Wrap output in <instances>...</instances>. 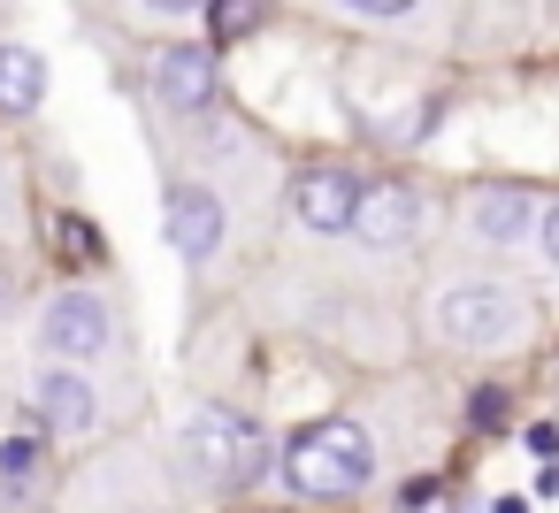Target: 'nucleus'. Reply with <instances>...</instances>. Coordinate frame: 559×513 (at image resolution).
Listing matches in <instances>:
<instances>
[{
	"instance_id": "f257e3e1",
	"label": "nucleus",
	"mask_w": 559,
	"mask_h": 513,
	"mask_svg": "<svg viewBox=\"0 0 559 513\" xmlns=\"http://www.w3.org/2000/svg\"><path fill=\"white\" fill-rule=\"evenodd\" d=\"M276 475H284L292 498L337 505V498H360V490L376 482V444H368V429H353V421H314V429H299V437L284 444Z\"/></svg>"
},
{
	"instance_id": "f03ea898",
	"label": "nucleus",
	"mask_w": 559,
	"mask_h": 513,
	"mask_svg": "<svg viewBox=\"0 0 559 513\" xmlns=\"http://www.w3.org/2000/svg\"><path fill=\"white\" fill-rule=\"evenodd\" d=\"M185 452H192V467H200L207 482H223V490H246V482L269 467L261 429H253L246 414H230V406H200L192 429H185Z\"/></svg>"
},
{
	"instance_id": "7ed1b4c3",
	"label": "nucleus",
	"mask_w": 559,
	"mask_h": 513,
	"mask_svg": "<svg viewBox=\"0 0 559 513\" xmlns=\"http://www.w3.org/2000/svg\"><path fill=\"white\" fill-rule=\"evenodd\" d=\"M437 337L460 353H498L521 337V299L506 284H452L437 299Z\"/></svg>"
},
{
	"instance_id": "20e7f679",
	"label": "nucleus",
	"mask_w": 559,
	"mask_h": 513,
	"mask_svg": "<svg viewBox=\"0 0 559 513\" xmlns=\"http://www.w3.org/2000/svg\"><path fill=\"white\" fill-rule=\"evenodd\" d=\"M39 345H47V360H93V353H108L116 345L108 299L100 291H55L47 314H39Z\"/></svg>"
},
{
	"instance_id": "39448f33",
	"label": "nucleus",
	"mask_w": 559,
	"mask_h": 513,
	"mask_svg": "<svg viewBox=\"0 0 559 513\" xmlns=\"http://www.w3.org/2000/svg\"><path fill=\"white\" fill-rule=\"evenodd\" d=\"M162 230H169V246L200 269V261L223 253V200H215L207 184H177L169 207H162Z\"/></svg>"
},
{
	"instance_id": "423d86ee",
	"label": "nucleus",
	"mask_w": 559,
	"mask_h": 513,
	"mask_svg": "<svg viewBox=\"0 0 559 513\" xmlns=\"http://www.w3.org/2000/svg\"><path fill=\"white\" fill-rule=\"evenodd\" d=\"M215 55L207 47H169V55H154V100L162 108H177V116H200L207 100H215Z\"/></svg>"
},
{
	"instance_id": "0eeeda50",
	"label": "nucleus",
	"mask_w": 559,
	"mask_h": 513,
	"mask_svg": "<svg viewBox=\"0 0 559 513\" xmlns=\"http://www.w3.org/2000/svg\"><path fill=\"white\" fill-rule=\"evenodd\" d=\"M360 177L353 169H307L299 184H292V215L307 223V230H353V207H360Z\"/></svg>"
},
{
	"instance_id": "6e6552de",
	"label": "nucleus",
	"mask_w": 559,
	"mask_h": 513,
	"mask_svg": "<svg viewBox=\"0 0 559 513\" xmlns=\"http://www.w3.org/2000/svg\"><path fill=\"white\" fill-rule=\"evenodd\" d=\"M32 406H39V421H47L55 437H85V429L100 421V398H93V383H85L78 368H55V360H47V375L32 383Z\"/></svg>"
},
{
	"instance_id": "1a4fd4ad",
	"label": "nucleus",
	"mask_w": 559,
	"mask_h": 513,
	"mask_svg": "<svg viewBox=\"0 0 559 513\" xmlns=\"http://www.w3.org/2000/svg\"><path fill=\"white\" fill-rule=\"evenodd\" d=\"M414 223H421V200H414L406 184H368V192H360V207H353V230H360V246H376V253L406 246V238H414Z\"/></svg>"
},
{
	"instance_id": "9d476101",
	"label": "nucleus",
	"mask_w": 559,
	"mask_h": 513,
	"mask_svg": "<svg viewBox=\"0 0 559 513\" xmlns=\"http://www.w3.org/2000/svg\"><path fill=\"white\" fill-rule=\"evenodd\" d=\"M467 223H475V238H490V246H513V238H528V230H536V207H528V192L498 184V192H475Z\"/></svg>"
},
{
	"instance_id": "9b49d317",
	"label": "nucleus",
	"mask_w": 559,
	"mask_h": 513,
	"mask_svg": "<svg viewBox=\"0 0 559 513\" xmlns=\"http://www.w3.org/2000/svg\"><path fill=\"white\" fill-rule=\"evenodd\" d=\"M47 100V62L32 47H0V116H32Z\"/></svg>"
},
{
	"instance_id": "f8f14e48",
	"label": "nucleus",
	"mask_w": 559,
	"mask_h": 513,
	"mask_svg": "<svg viewBox=\"0 0 559 513\" xmlns=\"http://www.w3.org/2000/svg\"><path fill=\"white\" fill-rule=\"evenodd\" d=\"M207 24H215V39H253L261 32V0H207Z\"/></svg>"
},
{
	"instance_id": "ddd939ff",
	"label": "nucleus",
	"mask_w": 559,
	"mask_h": 513,
	"mask_svg": "<svg viewBox=\"0 0 559 513\" xmlns=\"http://www.w3.org/2000/svg\"><path fill=\"white\" fill-rule=\"evenodd\" d=\"M55 246H62L70 261H100V238H93V223H78V215H55Z\"/></svg>"
},
{
	"instance_id": "4468645a",
	"label": "nucleus",
	"mask_w": 559,
	"mask_h": 513,
	"mask_svg": "<svg viewBox=\"0 0 559 513\" xmlns=\"http://www.w3.org/2000/svg\"><path fill=\"white\" fill-rule=\"evenodd\" d=\"M536 246H544V261L559 269V200H551V207L536 215Z\"/></svg>"
},
{
	"instance_id": "2eb2a0df",
	"label": "nucleus",
	"mask_w": 559,
	"mask_h": 513,
	"mask_svg": "<svg viewBox=\"0 0 559 513\" xmlns=\"http://www.w3.org/2000/svg\"><path fill=\"white\" fill-rule=\"evenodd\" d=\"M521 444H528V452H536V460H559V429H551V421H536V429H528V437H521Z\"/></svg>"
},
{
	"instance_id": "dca6fc26",
	"label": "nucleus",
	"mask_w": 559,
	"mask_h": 513,
	"mask_svg": "<svg viewBox=\"0 0 559 513\" xmlns=\"http://www.w3.org/2000/svg\"><path fill=\"white\" fill-rule=\"evenodd\" d=\"M345 9H360V16H406V9H421V0H345Z\"/></svg>"
},
{
	"instance_id": "f3484780",
	"label": "nucleus",
	"mask_w": 559,
	"mask_h": 513,
	"mask_svg": "<svg viewBox=\"0 0 559 513\" xmlns=\"http://www.w3.org/2000/svg\"><path fill=\"white\" fill-rule=\"evenodd\" d=\"M146 9H169L177 16V9H200V0H146Z\"/></svg>"
},
{
	"instance_id": "a211bd4d",
	"label": "nucleus",
	"mask_w": 559,
	"mask_h": 513,
	"mask_svg": "<svg viewBox=\"0 0 559 513\" xmlns=\"http://www.w3.org/2000/svg\"><path fill=\"white\" fill-rule=\"evenodd\" d=\"M498 513H528V505H521V498H498Z\"/></svg>"
}]
</instances>
